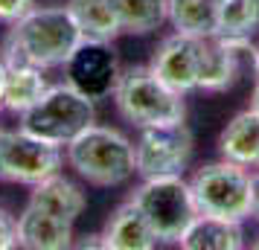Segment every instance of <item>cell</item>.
Listing matches in <instances>:
<instances>
[{"label": "cell", "mask_w": 259, "mask_h": 250, "mask_svg": "<svg viewBox=\"0 0 259 250\" xmlns=\"http://www.w3.org/2000/svg\"><path fill=\"white\" fill-rule=\"evenodd\" d=\"M82 38V29L76 26L67 6H32L9 24L3 59L26 61L41 70L64 67Z\"/></svg>", "instance_id": "cell-1"}, {"label": "cell", "mask_w": 259, "mask_h": 250, "mask_svg": "<svg viewBox=\"0 0 259 250\" xmlns=\"http://www.w3.org/2000/svg\"><path fill=\"white\" fill-rule=\"evenodd\" d=\"M64 148L70 169L94 186H122L131 175H137L134 143L117 128L94 122Z\"/></svg>", "instance_id": "cell-2"}, {"label": "cell", "mask_w": 259, "mask_h": 250, "mask_svg": "<svg viewBox=\"0 0 259 250\" xmlns=\"http://www.w3.org/2000/svg\"><path fill=\"white\" fill-rule=\"evenodd\" d=\"M114 105L119 117L137 128L184 122L187 117L184 93L169 87L152 67H128L119 73V82L114 87Z\"/></svg>", "instance_id": "cell-3"}, {"label": "cell", "mask_w": 259, "mask_h": 250, "mask_svg": "<svg viewBox=\"0 0 259 250\" xmlns=\"http://www.w3.org/2000/svg\"><path fill=\"white\" fill-rule=\"evenodd\" d=\"M189 192L198 213L227 218V221H247L253 218V175L239 163L215 160L201 166L189 178Z\"/></svg>", "instance_id": "cell-4"}, {"label": "cell", "mask_w": 259, "mask_h": 250, "mask_svg": "<svg viewBox=\"0 0 259 250\" xmlns=\"http://www.w3.org/2000/svg\"><path fill=\"white\" fill-rule=\"evenodd\" d=\"M96 122L94 99L79 93L70 82L50 84V90L35 105L21 114V128L41 137L44 143L64 145L73 143L79 134Z\"/></svg>", "instance_id": "cell-5"}, {"label": "cell", "mask_w": 259, "mask_h": 250, "mask_svg": "<svg viewBox=\"0 0 259 250\" xmlns=\"http://www.w3.org/2000/svg\"><path fill=\"white\" fill-rule=\"evenodd\" d=\"M128 201L143 213L157 241H175L178 244L181 236L187 233V227L198 215V207L189 192V180H184L181 175L143 178V183L134 186Z\"/></svg>", "instance_id": "cell-6"}, {"label": "cell", "mask_w": 259, "mask_h": 250, "mask_svg": "<svg viewBox=\"0 0 259 250\" xmlns=\"http://www.w3.org/2000/svg\"><path fill=\"white\" fill-rule=\"evenodd\" d=\"M61 145L44 143L24 128H0V180L35 186L61 172Z\"/></svg>", "instance_id": "cell-7"}, {"label": "cell", "mask_w": 259, "mask_h": 250, "mask_svg": "<svg viewBox=\"0 0 259 250\" xmlns=\"http://www.w3.org/2000/svg\"><path fill=\"white\" fill-rule=\"evenodd\" d=\"M192 131L187 122H169L140 128L134 143V166L140 178L154 175H181L192 160Z\"/></svg>", "instance_id": "cell-8"}, {"label": "cell", "mask_w": 259, "mask_h": 250, "mask_svg": "<svg viewBox=\"0 0 259 250\" xmlns=\"http://www.w3.org/2000/svg\"><path fill=\"white\" fill-rule=\"evenodd\" d=\"M64 73H67V82L79 93L99 102L105 96H114L122 67H119V59L111 47V41L82 38V44L73 49L70 61L64 64Z\"/></svg>", "instance_id": "cell-9"}, {"label": "cell", "mask_w": 259, "mask_h": 250, "mask_svg": "<svg viewBox=\"0 0 259 250\" xmlns=\"http://www.w3.org/2000/svg\"><path fill=\"white\" fill-rule=\"evenodd\" d=\"M169 87H175L178 93H192L198 90V79H201V38L195 35H175L163 38L152 56L149 64Z\"/></svg>", "instance_id": "cell-10"}, {"label": "cell", "mask_w": 259, "mask_h": 250, "mask_svg": "<svg viewBox=\"0 0 259 250\" xmlns=\"http://www.w3.org/2000/svg\"><path fill=\"white\" fill-rule=\"evenodd\" d=\"M245 53H253L250 38H224L204 35L201 38V79L198 90L222 93L233 87L239 79V59Z\"/></svg>", "instance_id": "cell-11"}, {"label": "cell", "mask_w": 259, "mask_h": 250, "mask_svg": "<svg viewBox=\"0 0 259 250\" xmlns=\"http://www.w3.org/2000/svg\"><path fill=\"white\" fill-rule=\"evenodd\" d=\"M73 244V221L26 204L18 215V247L67 250Z\"/></svg>", "instance_id": "cell-12"}, {"label": "cell", "mask_w": 259, "mask_h": 250, "mask_svg": "<svg viewBox=\"0 0 259 250\" xmlns=\"http://www.w3.org/2000/svg\"><path fill=\"white\" fill-rule=\"evenodd\" d=\"M154 244L157 236L131 201L119 204L105 221V230L99 233V247L108 250H152Z\"/></svg>", "instance_id": "cell-13"}, {"label": "cell", "mask_w": 259, "mask_h": 250, "mask_svg": "<svg viewBox=\"0 0 259 250\" xmlns=\"http://www.w3.org/2000/svg\"><path fill=\"white\" fill-rule=\"evenodd\" d=\"M219 152L224 160L245 169H259V114L253 108L239 111L219 134Z\"/></svg>", "instance_id": "cell-14"}, {"label": "cell", "mask_w": 259, "mask_h": 250, "mask_svg": "<svg viewBox=\"0 0 259 250\" xmlns=\"http://www.w3.org/2000/svg\"><path fill=\"white\" fill-rule=\"evenodd\" d=\"M178 244L184 250H242L245 247L242 221H227V218L198 213Z\"/></svg>", "instance_id": "cell-15"}, {"label": "cell", "mask_w": 259, "mask_h": 250, "mask_svg": "<svg viewBox=\"0 0 259 250\" xmlns=\"http://www.w3.org/2000/svg\"><path fill=\"white\" fill-rule=\"evenodd\" d=\"M50 90L44 70L26 61L6 59V79H3V108L12 114H24Z\"/></svg>", "instance_id": "cell-16"}, {"label": "cell", "mask_w": 259, "mask_h": 250, "mask_svg": "<svg viewBox=\"0 0 259 250\" xmlns=\"http://www.w3.org/2000/svg\"><path fill=\"white\" fill-rule=\"evenodd\" d=\"M29 204L38 207V210H47L53 215H61L67 221H76L84 210V192L73 180L64 178L61 172H56V175H50V178H44L41 183L32 186Z\"/></svg>", "instance_id": "cell-17"}, {"label": "cell", "mask_w": 259, "mask_h": 250, "mask_svg": "<svg viewBox=\"0 0 259 250\" xmlns=\"http://www.w3.org/2000/svg\"><path fill=\"white\" fill-rule=\"evenodd\" d=\"M119 32L149 35L169 21V0H108Z\"/></svg>", "instance_id": "cell-18"}, {"label": "cell", "mask_w": 259, "mask_h": 250, "mask_svg": "<svg viewBox=\"0 0 259 250\" xmlns=\"http://www.w3.org/2000/svg\"><path fill=\"white\" fill-rule=\"evenodd\" d=\"M67 12L73 15V21L82 29L84 38L114 41L117 35H122L108 0H67Z\"/></svg>", "instance_id": "cell-19"}, {"label": "cell", "mask_w": 259, "mask_h": 250, "mask_svg": "<svg viewBox=\"0 0 259 250\" xmlns=\"http://www.w3.org/2000/svg\"><path fill=\"white\" fill-rule=\"evenodd\" d=\"M259 29V0H215V35L250 38Z\"/></svg>", "instance_id": "cell-20"}, {"label": "cell", "mask_w": 259, "mask_h": 250, "mask_svg": "<svg viewBox=\"0 0 259 250\" xmlns=\"http://www.w3.org/2000/svg\"><path fill=\"white\" fill-rule=\"evenodd\" d=\"M169 24L184 35H215V0H169Z\"/></svg>", "instance_id": "cell-21"}, {"label": "cell", "mask_w": 259, "mask_h": 250, "mask_svg": "<svg viewBox=\"0 0 259 250\" xmlns=\"http://www.w3.org/2000/svg\"><path fill=\"white\" fill-rule=\"evenodd\" d=\"M18 247V218L0 207V250Z\"/></svg>", "instance_id": "cell-22"}, {"label": "cell", "mask_w": 259, "mask_h": 250, "mask_svg": "<svg viewBox=\"0 0 259 250\" xmlns=\"http://www.w3.org/2000/svg\"><path fill=\"white\" fill-rule=\"evenodd\" d=\"M29 9H32V0H0V24H15Z\"/></svg>", "instance_id": "cell-23"}, {"label": "cell", "mask_w": 259, "mask_h": 250, "mask_svg": "<svg viewBox=\"0 0 259 250\" xmlns=\"http://www.w3.org/2000/svg\"><path fill=\"white\" fill-rule=\"evenodd\" d=\"M253 218H259V172L253 175Z\"/></svg>", "instance_id": "cell-24"}, {"label": "cell", "mask_w": 259, "mask_h": 250, "mask_svg": "<svg viewBox=\"0 0 259 250\" xmlns=\"http://www.w3.org/2000/svg\"><path fill=\"white\" fill-rule=\"evenodd\" d=\"M3 79H6V59L0 56V108H3Z\"/></svg>", "instance_id": "cell-25"}, {"label": "cell", "mask_w": 259, "mask_h": 250, "mask_svg": "<svg viewBox=\"0 0 259 250\" xmlns=\"http://www.w3.org/2000/svg\"><path fill=\"white\" fill-rule=\"evenodd\" d=\"M250 108L259 114V79H256V87H253V96H250Z\"/></svg>", "instance_id": "cell-26"}, {"label": "cell", "mask_w": 259, "mask_h": 250, "mask_svg": "<svg viewBox=\"0 0 259 250\" xmlns=\"http://www.w3.org/2000/svg\"><path fill=\"white\" fill-rule=\"evenodd\" d=\"M250 59H253V70H256V76H259V44L253 47V53H250Z\"/></svg>", "instance_id": "cell-27"}, {"label": "cell", "mask_w": 259, "mask_h": 250, "mask_svg": "<svg viewBox=\"0 0 259 250\" xmlns=\"http://www.w3.org/2000/svg\"><path fill=\"white\" fill-rule=\"evenodd\" d=\"M256 247H259V244H256Z\"/></svg>", "instance_id": "cell-28"}]
</instances>
